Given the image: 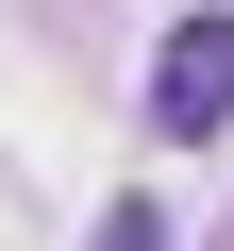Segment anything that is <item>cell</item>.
<instances>
[{"label": "cell", "mask_w": 234, "mask_h": 251, "mask_svg": "<svg viewBox=\"0 0 234 251\" xmlns=\"http://www.w3.org/2000/svg\"><path fill=\"white\" fill-rule=\"evenodd\" d=\"M151 134H234V17H184L167 50H151Z\"/></svg>", "instance_id": "obj_1"}, {"label": "cell", "mask_w": 234, "mask_h": 251, "mask_svg": "<svg viewBox=\"0 0 234 251\" xmlns=\"http://www.w3.org/2000/svg\"><path fill=\"white\" fill-rule=\"evenodd\" d=\"M84 251H167V218H151V201H117V218H100Z\"/></svg>", "instance_id": "obj_2"}]
</instances>
